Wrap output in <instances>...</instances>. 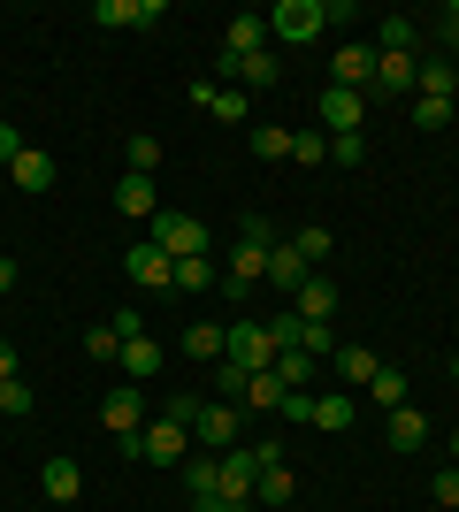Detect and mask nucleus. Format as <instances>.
Returning a JSON list of instances; mask_svg holds the SVG:
<instances>
[{
	"label": "nucleus",
	"instance_id": "22",
	"mask_svg": "<svg viewBox=\"0 0 459 512\" xmlns=\"http://www.w3.org/2000/svg\"><path fill=\"white\" fill-rule=\"evenodd\" d=\"M46 497H54V505H77V497H85V474H77V459H62V451L46 459Z\"/></svg>",
	"mask_w": 459,
	"mask_h": 512
},
{
	"label": "nucleus",
	"instance_id": "51",
	"mask_svg": "<svg viewBox=\"0 0 459 512\" xmlns=\"http://www.w3.org/2000/svg\"><path fill=\"white\" fill-rule=\"evenodd\" d=\"M8 291H16V260H0V299H8Z\"/></svg>",
	"mask_w": 459,
	"mask_h": 512
},
{
	"label": "nucleus",
	"instance_id": "7",
	"mask_svg": "<svg viewBox=\"0 0 459 512\" xmlns=\"http://www.w3.org/2000/svg\"><path fill=\"white\" fill-rule=\"evenodd\" d=\"M253 490H261V459H253V444L222 451V497H230L238 512H253Z\"/></svg>",
	"mask_w": 459,
	"mask_h": 512
},
{
	"label": "nucleus",
	"instance_id": "32",
	"mask_svg": "<svg viewBox=\"0 0 459 512\" xmlns=\"http://www.w3.org/2000/svg\"><path fill=\"white\" fill-rule=\"evenodd\" d=\"M391 444H398V451H421V444H429V421H421L414 406H398V413H391Z\"/></svg>",
	"mask_w": 459,
	"mask_h": 512
},
{
	"label": "nucleus",
	"instance_id": "33",
	"mask_svg": "<svg viewBox=\"0 0 459 512\" xmlns=\"http://www.w3.org/2000/svg\"><path fill=\"white\" fill-rule=\"evenodd\" d=\"M215 283H222V268L207 253H199V260H176V291H215Z\"/></svg>",
	"mask_w": 459,
	"mask_h": 512
},
{
	"label": "nucleus",
	"instance_id": "53",
	"mask_svg": "<svg viewBox=\"0 0 459 512\" xmlns=\"http://www.w3.org/2000/svg\"><path fill=\"white\" fill-rule=\"evenodd\" d=\"M452 375H459V360H452Z\"/></svg>",
	"mask_w": 459,
	"mask_h": 512
},
{
	"label": "nucleus",
	"instance_id": "27",
	"mask_svg": "<svg viewBox=\"0 0 459 512\" xmlns=\"http://www.w3.org/2000/svg\"><path fill=\"white\" fill-rule=\"evenodd\" d=\"M184 352H192V360H222V352H230V329H222V321H192V329H184Z\"/></svg>",
	"mask_w": 459,
	"mask_h": 512
},
{
	"label": "nucleus",
	"instance_id": "46",
	"mask_svg": "<svg viewBox=\"0 0 459 512\" xmlns=\"http://www.w3.org/2000/svg\"><path fill=\"white\" fill-rule=\"evenodd\" d=\"M437 39H444V54H459V0H452V8L437 16Z\"/></svg>",
	"mask_w": 459,
	"mask_h": 512
},
{
	"label": "nucleus",
	"instance_id": "30",
	"mask_svg": "<svg viewBox=\"0 0 459 512\" xmlns=\"http://www.w3.org/2000/svg\"><path fill=\"white\" fill-rule=\"evenodd\" d=\"M291 497H299V474H291V467H268L261 490H253V505H291Z\"/></svg>",
	"mask_w": 459,
	"mask_h": 512
},
{
	"label": "nucleus",
	"instance_id": "15",
	"mask_svg": "<svg viewBox=\"0 0 459 512\" xmlns=\"http://www.w3.org/2000/svg\"><path fill=\"white\" fill-rule=\"evenodd\" d=\"M115 360H123V375H131V383H153V375H161V337H146V329H138V337H123V352H115Z\"/></svg>",
	"mask_w": 459,
	"mask_h": 512
},
{
	"label": "nucleus",
	"instance_id": "41",
	"mask_svg": "<svg viewBox=\"0 0 459 512\" xmlns=\"http://www.w3.org/2000/svg\"><path fill=\"white\" fill-rule=\"evenodd\" d=\"M161 169V138H131V176H153Z\"/></svg>",
	"mask_w": 459,
	"mask_h": 512
},
{
	"label": "nucleus",
	"instance_id": "35",
	"mask_svg": "<svg viewBox=\"0 0 459 512\" xmlns=\"http://www.w3.org/2000/svg\"><path fill=\"white\" fill-rule=\"evenodd\" d=\"M406 390H414V383H406L398 367H383V375H375V383H368V398H375V406H383V413H398V406H406Z\"/></svg>",
	"mask_w": 459,
	"mask_h": 512
},
{
	"label": "nucleus",
	"instance_id": "48",
	"mask_svg": "<svg viewBox=\"0 0 459 512\" xmlns=\"http://www.w3.org/2000/svg\"><path fill=\"white\" fill-rule=\"evenodd\" d=\"M276 413H284V421H314V398H306V390H291V398H284Z\"/></svg>",
	"mask_w": 459,
	"mask_h": 512
},
{
	"label": "nucleus",
	"instance_id": "39",
	"mask_svg": "<svg viewBox=\"0 0 459 512\" xmlns=\"http://www.w3.org/2000/svg\"><path fill=\"white\" fill-rule=\"evenodd\" d=\"M299 352H314V360H329V352H337L329 321H299Z\"/></svg>",
	"mask_w": 459,
	"mask_h": 512
},
{
	"label": "nucleus",
	"instance_id": "28",
	"mask_svg": "<svg viewBox=\"0 0 459 512\" xmlns=\"http://www.w3.org/2000/svg\"><path fill=\"white\" fill-rule=\"evenodd\" d=\"M284 398H291V390H284V375H276V367H261V375L245 383V398H238V406H253V413H276Z\"/></svg>",
	"mask_w": 459,
	"mask_h": 512
},
{
	"label": "nucleus",
	"instance_id": "16",
	"mask_svg": "<svg viewBox=\"0 0 459 512\" xmlns=\"http://www.w3.org/2000/svg\"><path fill=\"white\" fill-rule=\"evenodd\" d=\"M115 207L131 214V222H153V214H161V192H153V176H123V184H115Z\"/></svg>",
	"mask_w": 459,
	"mask_h": 512
},
{
	"label": "nucleus",
	"instance_id": "45",
	"mask_svg": "<svg viewBox=\"0 0 459 512\" xmlns=\"http://www.w3.org/2000/svg\"><path fill=\"white\" fill-rule=\"evenodd\" d=\"M0 413H31V383H23V375H16V383H0Z\"/></svg>",
	"mask_w": 459,
	"mask_h": 512
},
{
	"label": "nucleus",
	"instance_id": "49",
	"mask_svg": "<svg viewBox=\"0 0 459 512\" xmlns=\"http://www.w3.org/2000/svg\"><path fill=\"white\" fill-rule=\"evenodd\" d=\"M16 153H23V130H16V123H0V169H8Z\"/></svg>",
	"mask_w": 459,
	"mask_h": 512
},
{
	"label": "nucleus",
	"instance_id": "5",
	"mask_svg": "<svg viewBox=\"0 0 459 512\" xmlns=\"http://www.w3.org/2000/svg\"><path fill=\"white\" fill-rule=\"evenodd\" d=\"M100 428H108L123 451H138V436H146V398H138V390H108V406H100Z\"/></svg>",
	"mask_w": 459,
	"mask_h": 512
},
{
	"label": "nucleus",
	"instance_id": "6",
	"mask_svg": "<svg viewBox=\"0 0 459 512\" xmlns=\"http://www.w3.org/2000/svg\"><path fill=\"white\" fill-rule=\"evenodd\" d=\"M184 451H192V428H176V421H146V436H138L131 459H146V467H184Z\"/></svg>",
	"mask_w": 459,
	"mask_h": 512
},
{
	"label": "nucleus",
	"instance_id": "9",
	"mask_svg": "<svg viewBox=\"0 0 459 512\" xmlns=\"http://www.w3.org/2000/svg\"><path fill=\"white\" fill-rule=\"evenodd\" d=\"M123 268H131L138 291H169V283H176V260L161 253V245H131V253H123Z\"/></svg>",
	"mask_w": 459,
	"mask_h": 512
},
{
	"label": "nucleus",
	"instance_id": "17",
	"mask_svg": "<svg viewBox=\"0 0 459 512\" xmlns=\"http://www.w3.org/2000/svg\"><path fill=\"white\" fill-rule=\"evenodd\" d=\"M222 69H230V77H245V85H276V77H284V54H276V46H261V54H222Z\"/></svg>",
	"mask_w": 459,
	"mask_h": 512
},
{
	"label": "nucleus",
	"instance_id": "8",
	"mask_svg": "<svg viewBox=\"0 0 459 512\" xmlns=\"http://www.w3.org/2000/svg\"><path fill=\"white\" fill-rule=\"evenodd\" d=\"M238 428H245V406H222L215 398V406H199L192 436H199V451H238Z\"/></svg>",
	"mask_w": 459,
	"mask_h": 512
},
{
	"label": "nucleus",
	"instance_id": "38",
	"mask_svg": "<svg viewBox=\"0 0 459 512\" xmlns=\"http://www.w3.org/2000/svg\"><path fill=\"white\" fill-rule=\"evenodd\" d=\"M253 153H261V161H291V130L261 123V130H253Z\"/></svg>",
	"mask_w": 459,
	"mask_h": 512
},
{
	"label": "nucleus",
	"instance_id": "1",
	"mask_svg": "<svg viewBox=\"0 0 459 512\" xmlns=\"http://www.w3.org/2000/svg\"><path fill=\"white\" fill-rule=\"evenodd\" d=\"M352 8H337V0H276L268 8V39L276 46H314L322 39V23H345Z\"/></svg>",
	"mask_w": 459,
	"mask_h": 512
},
{
	"label": "nucleus",
	"instance_id": "13",
	"mask_svg": "<svg viewBox=\"0 0 459 512\" xmlns=\"http://www.w3.org/2000/svg\"><path fill=\"white\" fill-rule=\"evenodd\" d=\"M8 176H16V192H54V153H46V146H23L16 161H8Z\"/></svg>",
	"mask_w": 459,
	"mask_h": 512
},
{
	"label": "nucleus",
	"instance_id": "42",
	"mask_svg": "<svg viewBox=\"0 0 459 512\" xmlns=\"http://www.w3.org/2000/svg\"><path fill=\"white\" fill-rule=\"evenodd\" d=\"M329 161H337V169H360V161H368V138H329Z\"/></svg>",
	"mask_w": 459,
	"mask_h": 512
},
{
	"label": "nucleus",
	"instance_id": "19",
	"mask_svg": "<svg viewBox=\"0 0 459 512\" xmlns=\"http://www.w3.org/2000/svg\"><path fill=\"white\" fill-rule=\"evenodd\" d=\"M184 490H192V505H199V497H222V451L184 459Z\"/></svg>",
	"mask_w": 459,
	"mask_h": 512
},
{
	"label": "nucleus",
	"instance_id": "3",
	"mask_svg": "<svg viewBox=\"0 0 459 512\" xmlns=\"http://www.w3.org/2000/svg\"><path fill=\"white\" fill-rule=\"evenodd\" d=\"M276 352H284L276 321H230V352H222V360H238L245 375H261V367H276Z\"/></svg>",
	"mask_w": 459,
	"mask_h": 512
},
{
	"label": "nucleus",
	"instance_id": "23",
	"mask_svg": "<svg viewBox=\"0 0 459 512\" xmlns=\"http://www.w3.org/2000/svg\"><path fill=\"white\" fill-rule=\"evenodd\" d=\"M261 46H268V16H230L222 54H238V62H245V54H261Z\"/></svg>",
	"mask_w": 459,
	"mask_h": 512
},
{
	"label": "nucleus",
	"instance_id": "12",
	"mask_svg": "<svg viewBox=\"0 0 459 512\" xmlns=\"http://www.w3.org/2000/svg\"><path fill=\"white\" fill-rule=\"evenodd\" d=\"M169 8L161 0H100V23L108 31H146V23H161Z\"/></svg>",
	"mask_w": 459,
	"mask_h": 512
},
{
	"label": "nucleus",
	"instance_id": "29",
	"mask_svg": "<svg viewBox=\"0 0 459 512\" xmlns=\"http://www.w3.org/2000/svg\"><path fill=\"white\" fill-rule=\"evenodd\" d=\"M375 92H414V54H375Z\"/></svg>",
	"mask_w": 459,
	"mask_h": 512
},
{
	"label": "nucleus",
	"instance_id": "26",
	"mask_svg": "<svg viewBox=\"0 0 459 512\" xmlns=\"http://www.w3.org/2000/svg\"><path fill=\"white\" fill-rule=\"evenodd\" d=\"M414 39H421L414 16H383L375 23V54H414Z\"/></svg>",
	"mask_w": 459,
	"mask_h": 512
},
{
	"label": "nucleus",
	"instance_id": "18",
	"mask_svg": "<svg viewBox=\"0 0 459 512\" xmlns=\"http://www.w3.org/2000/svg\"><path fill=\"white\" fill-rule=\"evenodd\" d=\"M306 276H314V268H306V260L291 253V237H276V253H268V283H276V291L291 299V291H299Z\"/></svg>",
	"mask_w": 459,
	"mask_h": 512
},
{
	"label": "nucleus",
	"instance_id": "21",
	"mask_svg": "<svg viewBox=\"0 0 459 512\" xmlns=\"http://www.w3.org/2000/svg\"><path fill=\"white\" fill-rule=\"evenodd\" d=\"M306 428L345 436V428H352V390H322V398H314V421H306Z\"/></svg>",
	"mask_w": 459,
	"mask_h": 512
},
{
	"label": "nucleus",
	"instance_id": "47",
	"mask_svg": "<svg viewBox=\"0 0 459 512\" xmlns=\"http://www.w3.org/2000/svg\"><path fill=\"white\" fill-rule=\"evenodd\" d=\"M429 490H437V505H452V512H459V467H444L437 482H429Z\"/></svg>",
	"mask_w": 459,
	"mask_h": 512
},
{
	"label": "nucleus",
	"instance_id": "2",
	"mask_svg": "<svg viewBox=\"0 0 459 512\" xmlns=\"http://www.w3.org/2000/svg\"><path fill=\"white\" fill-rule=\"evenodd\" d=\"M146 245H161L169 260H199V253H207V222H199V214H169V207H161L146 222Z\"/></svg>",
	"mask_w": 459,
	"mask_h": 512
},
{
	"label": "nucleus",
	"instance_id": "20",
	"mask_svg": "<svg viewBox=\"0 0 459 512\" xmlns=\"http://www.w3.org/2000/svg\"><path fill=\"white\" fill-rule=\"evenodd\" d=\"M268 253H276V245H245V237H238V253H230V276H222V283H230V291L261 283L268 276Z\"/></svg>",
	"mask_w": 459,
	"mask_h": 512
},
{
	"label": "nucleus",
	"instance_id": "10",
	"mask_svg": "<svg viewBox=\"0 0 459 512\" xmlns=\"http://www.w3.org/2000/svg\"><path fill=\"white\" fill-rule=\"evenodd\" d=\"M337 85H352V92H375V46H360V39H345L337 46Z\"/></svg>",
	"mask_w": 459,
	"mask_h": 512
},
{
	"label": "nucleus",
	"instance_id": "52",
	"mask_svg": "<svg viewBox=\"0 0 459 512\" xmlns=\"http://www.w3.org/2000/svg\"><path fill=\"white\" fill-rule=\"evenodd\" d=\"M452 459H459V428H452Z\"/></svg>",
	"mask_w": 459,
	"mask_h": 512
},
{
	"label": "nucleus",
	"instance_id": "44",
	"mask_svg": "<svg viewBox=\"0 0 459 512\" xmlns=\"http://www.w3.org/2000/svg\"><path fill=\"white\" fill-rule=\"evenodd\" d=\"M414 123L421 130H444V123H452V100H414Z\"/></svg>",
	"mask_w": 459,
	"mask_h": 512
},
{
	"label": "nucleus",
	"instance_id": "24",
	"mask_svg": "<svg viewBox=\"0 0 459 512\" xmlns=\"http://www.w3.org/2000/svg\"><path fill=\"white\" fill-rule=\"evenodd\" d=\"M414 92H421V100H452V92H459V69L444 62V54H437V62H421L414 69Z\"/></svg>",
	"mask_w": 459,
	"mask_h": 512
},
{
	"label": "nucleus",
	"instance_id": "50",
	"mask_svg": "<svg viewBox=\"0 0 459 512\" xmlns=\"http://www.w3.org/2000/svg\"><path fill=\"white\" fill-rule=\"evenodd\" d=\"M0 383H16V344L0 337Z\"/></svg>",
	"mask_w": 459,
	"mask_h": 512
},
{
	"label": "nucleus",
	"instance_id": "11",
	"mask_svg": "<svg viewBox=\"0 0 459 512\" xmlns=\"http://www.w3.org/2000/svg\"><path fill=\"white\" fill-rule=\"evenodd\" d=\"M291 314H299V321H337V283H329V276H306L299 291H291Z\"/></svg>",
	"mask_w": 459,
	"mask_h": 512
},
{
	"label": "nucleus",
	"instance_id": "36",
	"mask_svg": "<svg viewBox=\"0 0 459 512\" xmlns=\"http://www.w3.org/2000/svg\"><path fill=\"white\" fill-rule=\"evenodd\" d=\"M291 161H299V169L329 161V138H322V130H291Z\"/></svg>",
	"mask_w": 459,
	"mask_h": 512
},
{
	"label": "nucleus",
	"instance_id": "37",
	"mask_svg": "<svg viewBox=\"0 0 459 512\" xmlns=\"http://www.w3.org/2000/svg\"><path fill=\"white\" fill-rule=\"evenodd\" d=\"M245 383H253V375H245L238 360H215V390H222V406H238V398H245Z\"/></svg>",
	"mask_w": 459,
	"mask_h": 512
},
{
	"label": "nucleus",
	"instance_id": "14",
	"mask_svg": "<svg viewBox=\"0 0 459 512\" xmlns=\"http://www.w3.org/2000/svg\"><path fill=\"white\" fill-rule=\"evenodd\" d=\"M329 367L345 375V390H368L375 375H383V360H375L368 344H337V352H329Z\"/></svg>",
	"mask_w": 459,
	"mask_h": 512
},
{
	"label": "nucleus",
	"instance_id": "43",
	"mask_svg": "<svg viewBox=\"0 0 459 512\" xmlns=\"http://www.w3.org/2000/svg\"><path fill=\"white\" fill-rule=\"evenodd\" d=\"M85 352H92V360H115V352H123V337H115V321H100V329H92V337H85Z\"/></svg>",
	"mask_w": 459,
	"mask_h": 512
},
{
	"label": "nucleus",
	"instance_id": "4",
	"mask_svg": "<svg viewBox=\"0 0 459 512\" xmlns=\"http://www.w3.org/2000/svg\"><path fill=\"white\" fill-rule=\"evenodd\" d=\"M314 115H322V138H360V115H368V92H352V85H322Z\"/></svg>",
	"mask_w": 459,
	"mask_h": 512
},
{
	"label": "nucleus",
	"instance_id": "25",
	"mask_svg": "<svg viewBox=\"0 0 459 512\" xmlns=\"http://www.w3.org/2000/svg\"><path fill=\"white\" fill-rule=\"evenodd\" d=\"M192 100L207 107L215 123H245V92L238 85H230V92H222V85H192Z\"/></svg>",
	"mask_w": 459,
	"mask_h": 512
},
{
	"label": "nucleus",
	"instance_id": "34",
	"mask_svg": "<svg viewBox=\"0 0 459 512\" xmlns=\"http://www.w3.org/2000/svg\"><path fill=\"white\" fill-rule=\"evenodd\" d=\"M291 253H299V260H306V268H314V260H329V253H337V237H329V230H322V222H306V230H299V237H291Z\"/></svg>",
	"mask_w": 459,
	"mask_h": 512
},
{
	"label": "nucleus",
	"instance_id": "31",
	"mask_svg": "<svg viewBox=\"0 0 459 512\" xmlns=\"http://www.w3.org/2000/svg\"><path fill=\"white\" fill-rule=\"evenodd\" d=\"M276 375H284V390H306V383H314V352L284 344V352H276Z\"/></svg>",
	"mask_w": 459,
	"mask_h": 512
},
{
	"label": "nucleus",
	"instance_id": "40",
	"mask_svg": "<svg viewBox=\"0 0 459 512\" xmlns=\"http://www.w3.org/2000/svg\"><path fill=\"white\" fill-rule=\"evenodd\" d=\"M199 406H207L199 390H169V421H176V428H199Z\"/></svg>",
	"mask_w": 459,
	"mask_h": 512
}]
</instances>
